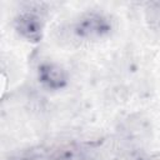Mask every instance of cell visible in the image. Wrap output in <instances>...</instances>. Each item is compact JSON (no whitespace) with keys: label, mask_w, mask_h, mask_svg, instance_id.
<instances>
[{"label":"cell","mask_w":160,"mask_h":160,"mask_svg":"<svg viewBox=\"0 0 160 160\" xmlns=\"http://www.w3.org/2000/svg\"><path fill=\"white\" fill-rule=\"evenodd\" d=\"M16 30L28 40L36 41L41 36V21L34 12H25L16 20Z\"/></svg>","instance_id":"cell-1"},{"label":"cell","mask_w":160,"mask_h":160,"mask_svg":"<svg viewBox=\"0 0 160 160\" xmlns=\"http://www.w3.org/2000/svg\"><path fill=\"white\" fill-rule=\"evenodd\" d=\"M106 29H108V24L102 16L96 14H90L79 22L76 30H78V34L81 36L94 38L105 32Z\"/></svg>","instance_id":"cell-2"},{"label":"cell","mask_w":160,"mask_h":160,"mask_svg":"<svg viewBox=\"0 0 160 160\" xmlns=\"http://www.w3.org/2000/svg\"><path fill=\"white\" fill-rule=\"evenodd\" d=\"M40 80L49 88H61L66 82V74L64 69L55 64H45L39 71Z\"/></svg>","instance_id":"cell-3"}]
</instances>
